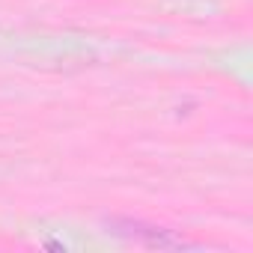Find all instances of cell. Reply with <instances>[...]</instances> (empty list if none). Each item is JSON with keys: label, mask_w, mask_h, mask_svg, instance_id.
Listing matches in <instances>:
<instances>
[{"label": "cell", "mask_w": 253, "mask_h": 253, "mask_svg": "<svg viewBox=\"0 0 253 253\" xmlns=\"http://www.w3.org/2000/svg\"><path fill=\"white\" fill-rule=\"evenodd\" d=\"M107 229L125 241H134L140 247H149V250H191L197 244L185 241L182 235H176L173 229L167 226H155V223H146V220H131V217H110L107 220Z\"/></svg>", "instance_id": "obj_1"}]
</instances>
